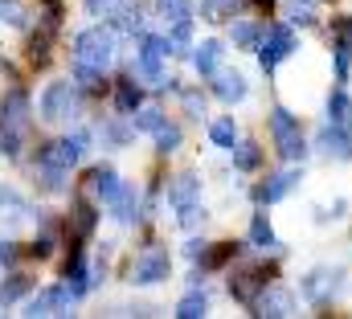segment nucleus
<instances>
[{"label":"nucleus","instance_id":"dca6fc26","mask_svg":"<svg viewBox=\"0 0 352 319\" xmlns=\"http://www.w3.org/2000/svg\"><path fill=\"white\" fill-rule=\"evenodd\" d=\"M90 180H94V192H98L107 205H111V201L119 197V188H123V184H119V176H115V168H98Z\"/></svg>","mask_w":352,"mask_h":319},{"label":"nucleus","instance_id":"bb28decb","mask_svg":"<svg viewBox=\"0 0 352 319\" xmlns=\"http://www.w3.org/2000/svg\"><path fill=\"white\" fill-rule=\"evenodd\" d=\"M94 221H98V213L90 209L87 201H78V205H74V230H78V238H90Z\"/></svg>","mask_w":352,"mask_h":319},{"label":"nucleus","instance_id":"f8f14e48","mask_svg":"<svg viewBox=\"0 0 352 319\" xmlns=\"http://www.w3.org/2000/svg\"><path fill=\"white\" fill-rule=\"evenodd\" d=\"M213 94L221 102H242L246 98V78L242 74H213Z\"/></svg>","mask_w":352,"mask_h":319},{"label":"nucleus","instance_id":"b1692460","mask_svg":"<svg viewBox=\"0 0 352 319\" xmlns=\"http://www.w3.org/2000/svg\"><path fill=\"white\" fill-rule=\"evenodd\" d=\"M287 21L291 25H311L316 21V0H287Z\"/></svg>","mask_w":352,"mask_h":319},{"label":"nucleus","instance_id":"a878e982","mask_svg":"<svg viewBox=\"0 0 352 319\" xmlns=\"http://www.w3.org/2000/svg\"><path fill=\"white\" fill-rule=\"evenodd\" d=\"M111 209H115V217H119V221H131V217H135V192L123 184V188H119V197L111 201Z\"/></svg>","mask_w":352,"mask_h":319},{"label":"nucleus","instance_id":"4468645a","mask_svg":"<svg viewBox=\"0 0 352 319\" xmlns=\"http://www.w3.org/2000/svg\"><path fill=\"white\" fill-rule=\"evenodd\" d=\"M295 184H299V172H278V176H274L270 184H263V188H258L254 197H258V201H266V205H270V201H283V197H287V192H291Z\"/></svg>","mask_w":352,"mask_h":319},{"label":"nucleus","instance_id":"f704fd0d","mask_svg":"<svg viewBox=\"0 0 352 319\" xmlns=\"http://www.w3.org/2000/svg\"><path fill=\"white\" fill-rule=\"evenodd\" d=\"M160 4V12L168 16V21H180V16H188V0H156Z\"/></svg>","mask_w":352,"mask_h":319},{"label":"nucleus","instance_id":"c9c22d12","mask_svg":"<svg viewBox=\"0 0 352 319\" xmlns=\"http://www.w3.org/2000/svg\"><path fill=\"white\" fill-rule=\"evenodd\" d=\"M160 123H164L160 111H140V115H135V127H140V131H156Z\"/></svg>","mask_w":352,"mask_h":319},{"label":"nucleus","instance_id":"0eeeda50","mask_svg":"<svg viewBox=\"0 0 352 319\" xmlns=\"http://www.w3.org/2000/svg\"><path fill=\"white\" fill-rule=\"evenodd\" d=\"M316 148H320L324 156H332V160H349V156H352V127H340V123H328V127L320 131Z\"/></svg>","mask_w":352,"mask_h":319},{"label":"nucleus","instance_id":"6ab92c4d","mask_svg":"<svg viewBox=\"0 0 352 319\" xmlns=\"http://www.w3.org/2000/svg\"><path fill=\"white\" fill-rule=\"evenodd\" d=\"M234 45H238V50H258V45H263V29L250 25V21H238V25H234Z\"/></svg>","mask_w":352,"mask_h":319},{"label":"nucleus","instance_id":"412c9836","mask_svg":"<svg viewBox=\"0 0 352 319\" xmlns=\"http://www.w3.org/2000/svg\"><path fill=\"white\" fill-rule=\"evenodd\" d=\"M209 140H213L217 148H230V152H234V144H238V127H234V119H217V123L209 127Z\"/></svg>","mask_w":352,"mask_h":319},{"label":"nucleus","instance_id":"1a4fd4ad","mask_svg":"<svg viewBox=\"0 0 352 319\" xmlns=\"http://www.w3.org/2000/svg\"><path fill=\"white\" fill-rule=\"evenodd\" d=\"M82 148H87L82 135H74V140H58V144H50V148L41 152V160H45V164H58V168H74L78 156H82Z\"/></svg>","mask_w":352,"mask_h":319},{"label":"nucleus","instance_id":"e433bc0d","mask_svg":"<svg viewBox=\"0 0 352 319\" xmlns=\"http://www.w3.org/2000/svg\"><path fill=\"white\" fill-rule=\"evenodd\" d=\"M87 8L94 16H115L119 12V0H87Z\"/></svg>","mask_w":352,"mask_h":319},{"label":"nucleus","instance_id":"f257e3e1","mask_svg":"<svg viewBox=\"0 0 352 319\" xmlns=\"http://www.w3.org/2000/svg\"><path fill=\"white\" fill-rule=\"evenodd\" d=\"M25 127H29V94L25 90H12L0 102V152L4 156H16L21 152Z\"/></svg>","mask_w":352,"mask_h":319},{"label":"nucleus","instance_id":"cd10ccee","mask_svg":"<svg viewBox=\"0 0 352 319\" xmlns=\"http://www.w3.org/2000/svg\"><path fill=\"white\" fill-rule=\"evenodd\" d=\"M29 287H33V278H25V274H12V278L0 287V303H12V299H21Z\"/></svg>","mask_w":352,"mask_h":319},{"label":"nucleus","instance_id":"9b49d317","mask_svg":"<svg viewBox=\"0 0 352 319\" xmlns=\"http://www.w3.org/2000/svg\"><path fill=\"white\" fill-rule=\"evenodd\" d=\"M336 270H311L307 274V283H303V295L311 299V303H324L328 295H336Z\"/></svg>","mask_w":352,"mask_h":319},{"label":"nucleus","instance_id":"4c0bfd02","mask_svg":"<svg viewBox=\"0 0 352 319\" xmlns=\"http://www.w3.org/2000/svg\"><path fill=\"white\" fill-rule=\"evenodd\" d=\"M0 16H4L8 25H21V21H25V16H21V4H16V0H0Z\"/></svg>","mask_w":352,"mask_h":319},{"label":"nucleus","instance_id":"2f4dec72","mask_svg":"<svg viewBox=\"0 0 352 319\" xmlns=\"http://www.w3.org/2000/svg\"><path fill=\"white\" fill-rule=\"evenodd\" d=\"M29 62L33 66H45L50 62V37L41 33V37H29Z\"/></svg>","mask_w":352,"mask_h":319},{"label":"nucleus","instance_id":"5701e85b","mask_svg":"<svg viewBox=\"0 0 352 319\" xmlns=\"http://www.w3.org/2000/svg\"><path fill=\"white\" fill-rule=\"evenodd\" d=\"M250 241H254V250H270V245H274V230H270L266 213H254V221H250Z\"/></svg>","mask_w":352,"mask_h":319},{"label":"nucleus","instance_id":"f03ea898","mask_svg":"<svg viewBox=\"0 0 352 319\" xmlns=\"http://www.w3.org/2000/svg\"><path fill=\"white\" fill-rule=\"evenodd\" d=\"M270 135H274V148H278L283 160H303L307 156V140H303L299 119H295L291 111H283V107L270 111Z\"/></svg>","mask_w":352,"mask_h":319},{"label":"nucleus","instance_id":"a211bd4d","mask_svg":"<svg viewBox=\"0 0 352 319\" xmlns=\"http://www.w3.org/2000/svg\"><path fill=\"white\" fill-rule=\"evenodd\" d=\"M352 74V29H340V41H336V78L349 82Z\"/></svg>","mask_w":352,"mask_h":319},{"label":"nucleus","instance_id":"ea45409f","mask_svg":"<svg viewBox=\"0 0 352 319\" xmlns=\"http://www.w3.org/2000/svg\"><path fill=\"white\" fill-rule=\"evenodd\" d=\"M184 107H188V111H192V115H197V119H201V115H205V102H201V98H197V94H184Z\"/></svg>","mask_w":352,"mask_h":319},{"label":"nucleus","instance_id":"aec40b11","mask_svg":"<svg viewBox=\"0 0 352 319\" xmlns=\"http://www.w3.org/2000/svg\"><path fill=\"white\" fill-rule=\"evenodd\" d=\"M197 188H201V180H197V176H176V184L168 188V197H173V205L180 209V205H188V201L197 197Z\"/></svg>","mask_w":352,"mask_h":319},{"label":"nucleus","instance_id":"4be33fe9","mask_svg":"<svg viewBox=\"0 0 352 319\" xmlns=\"http://www.w3.org/2000/svg\"><path fill=\"white\" fill-rule=\"evenodd\" d=\"M115 107L123 111V115H135V107H140V86L135 82H119V90H115Z\"/></svg>","mask_w":352,"mask_h":319},{"label":"nucleus","instance_id":"a19ab883","mask_svg":"<svg viewBox=\"0 0 352 319\" xmlns=\"http://www.w3.org/2000/svg\"><path fill=\"white\" fill-rule=\"evenodd\" d=\"M0 262H16V245L12 241H0Z\"/></svg>","mask_w":352,"mask_h":319},{"label":"nucleus","instance_id":"58836bf2","mask_svg":"<svg viewBox=\"0 0 352 319\" xmlns=\"http://www.w3.org/2000/svg\"><path fill=\"white\" fill-rule=\"evenodd\" d=\"M41 8H45V25H50V29H58V21H62V4H58V0H45Z\"/></svg>","mask_w":352,"mask_h":319},{"label":"nucleus","instance_id":"72a5a7b5","mask_svg":"<svg viewBox=\"0 0 352 319\" xmlns=\"http://www.w3.org/2000/svg\"><path fill=\"white\" fill-rule=\"evenodd\" d=\"M201 221H205V209H201L197 201L180 205V226H184V230H192V226H201Z\"/></svg>","mask_w":352,"mask_h":319},{"label":"nucleus","instance_id":"473e14b6","mask_svg":"<svg viewBox=\"0 0 352 319\" xmlns=\"http://www.w3.org/2000/svg\"><path fill=\"white\" fill-rule=\"evenodd\" d=\"M188 37H192V21H188V16H180V21H176V29H173V37H168L173 54H176V50H184V45H188Z\"/></svg>","mask_w":352,"mask_h":319},{"label":"nucleus","instance_id":"7c9ffc66","mask_svg":"<svg viewBox=\"0 0 352 319\" xmlns=\"http://www.w3.org/2000/svg\"><path fill=\"white\" fill-rule=\"evenodd\" d=\"M234 8V0H201V16L205 21H226Z\"/></svg>","mask_w":352,"mask_h":319},{"label":"nucleus","instance_id":"c85d7f7f","mask_svg":"<svg viewBox=\"0 0 352 319\" xmlns=\"http://www.w3.org/2000/svg\"><path fill=\"white\" fill-rule=\"evenodd\" d=\"M176 144H180V127L176 123H160L156 127V148L168 156V152H176Z\"/></svg>","mask_w":352,"mask_h":319},{"label":"nucleus","instance_id":"c756f323","mask_svg":"<svg viewBox=\"0 0 352 319\" xmlns=\"http://www.w3.org/2000/svg\"><path fill=\"white\" fill-rule=\"evenodd\" d=\"M258 160H263V152H258L254 144H238V148H234V164H238L242 172H254Z\"/></svg>","mask_w":352,"mask_h":319},{"label":"nucleus","instance_id":"393cba45","mask_svg":"<svg viewBox=\"0 0 352 319\" xmlns=\"http://www.w3.org/2000/svg\"><path fill=\"white\" fill-rule=\"evenodd\" d=\"M205 307H209V299H205L201 291H192V295H184V299H180L176 316H180V319H201V316H205Z\"/></svg>","mask_w":352,"mask_h":319},{"label":"nucleus","instance_id":"2eb2a0df","mask_svg":"<svg viewBox=\"0 0 352 319\" xmlns=\"http://www.w3.org/2000/svg\"><path fill=\"white\" fill-rule=\"evenodd\" d=\"M221 41H201L197 45V54H192V66L201 70V74H217V66H221Z\"/></svg>","mask_w":352,"mask_h":319},{"label":"nucleus","instance_id":"f3484780","mask_svg":"<svg viewBox=\"0 0 352 319\" xmlns=\"http://www.w3.org/2000/svg\"><path fill=\"white\" fill-rule=\"evenodd\" d=\"M328 119L340 123V127H352V98L344 90H332V98H328Z\"/></svg>","mask_w":352,"mask_h":319},{"label":"nucleus","instance_id":"7ed1b4c3","mask_svg":"<svg viewBox=\"0 0 352 319\" xmlns=\"http://www.w3.org/2000/svg\"><path fill=\"white\" fill-rule=\"evenodd\" d=\"M111 58H115V33H111V29H102V25H98V29L78 33V41H74V62L102 70Z\"/></svg>","mask_w":352,"mask_h":319},{"label":"nucleus","instance_id":"9d476101","mask_svg":"<svg viewBox=\"0 0 352 319\" xmlns=\"http://www.w3.org/2000/svg\"><path fill=\"white\" fill-rule=\"evenodd\" d=\"M78 295L70 291V283L66 287H54V291H45V295H37L33 303H29V311L25 316H54V311H62L66 303H74Z\"/></svg>","mask_w":352,"mask_h":319},{"label":"nucleus","instance_id":"ddd939ff","mask_svg":"<svg viewBox=\"0 0 352 319\" xmlns=\"http://www.w3.org/2000/svg\"><path fill=\"white\" fill-rule=\"evenodd\" d=\"M291 307H295L291 291H266L263 299H258V316H270V319L291 316Z\"/></svg>","mask_w":352,"mask_h":319},{"label":"nucleus","instance_id":"20e7f679","mask_svg":"<svg viewBox=\"0 0 352 319\" xmlns=\"http://www.w3.org/2000/svg\"><path fill=\"white\" fill-rule=\"evenodd\" d=\"M291 54H295V33H291V25H274V29H266L263 50H258V62H263L266 74H270L283 58H291Z\"/></svg>","mask_w":352,"mask_h":319},{"label":"nucleus","instance_id":"423d86ee","mask_svg":"<svg viewBox=\"0 0 352 319\" xmlns=\"http://www.w3.org/2000/svg\"><path fill=\"white\" fill-rule=\"evenodd\" d=\"M168 270H173V258H168V250L152 245V250H144V254L135 258V266H131V278L148 287V283H160V278H168Z\"/></svg>","mask_w":352,"mask_h":319},{"label":"nucleus","instance_id":"6e6552de","mask_svg":"<svg viewBox=\"0 0 352 319\" xmlns=\"http://www.w3.org/2000/svg\"><path fill=\"white\" fill-rule=\"evenodd\" d=\"M266 283H270V274L254 266V270L234 274V278H230V291H234V299H242V303H258V291H266Z\"/></svg>","mask_w":352,"mask_h":319},{"label":"nucleus","instance_id":"39448f33","mask_svg":"<svg viewBox=\"0 0 352 319\" xmlns=\"http://www.w3.org/2000/svg\"><path fill=\"white\" fill-rule=\"evenodd\" d=\"M78 111V98H74V86L70 82H54L45 94H41V119L50 123H62Z\"/></svg>","mask_w":352,"mask_h":319}]
</instances>
